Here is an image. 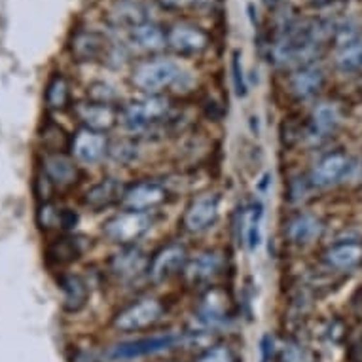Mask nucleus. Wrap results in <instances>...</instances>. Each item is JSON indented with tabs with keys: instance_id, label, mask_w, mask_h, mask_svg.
<instances>
[{
	"instance_id": "nucleus-38",
	"label": "nucleus",
	"mask_w": 362,
	"mask_h": 362,
	"mask_svg": "<svg viewBox=\"0 0 362 362\" xmlns=\"http://www.w3.org/2000/svg\"><path fill=\"white\" fill-rule=\"evenodd\" d=\"M80 222V216H78L72 209H61V216H59V228L65 230V232H72L74 228Z\"/></svg>"
},
{
	"instance_id": "nucleus-31",
	"label": "nucleus",
	"mask_w": 362,
	"mask_h": 362,
	"mask_svg": "<svg viewBox=\"0 0 362 362\" xmlns=\"http://www.w3.org/2000/svg\"><path fill=\"white\" fill-rule=\"evenodd\" d=\"M281 362H315V356L303 344L288 339L281 349Z\"/></svg>"
},
{
	"instance_id": "nucleus-17",
	"label": "nucleus",
	"mask_w": 362,
	"mask_h": 362,
	"mask_svg": "<svg viewBox=\"0 0 362 362\" xmlns=\"http://www.w3.org/2000/svg\"><path fill=\"white\" fill-rule=\"evenodd\" d=\"M125 186L118 178H103L101 182L89 186L82 197L83 207H88L93 213H101L105 209H110L116 203H122Z\"/></svg>"
},
{
	"instance_id": "nucleus-39",
	"label": "nucleus",
	"mask_w": 362,
	"mask_h": 362,
	"mask_svg": "<svg viewBox=\"0 0 362 362\" xmlns=\"http://www.w3.org/2000/svg\"><path fill=\"white\" fill-rule=\"evenodd\" d=\"M274 351H275V341L274 338L266 334L260 341V353H262V362H269L274 358Z\"/></svg>"
},
{
	"instance_id": "nucleus-13",
	"label": "nucleus",
	"mask_w": 362,
	"mask_h": 362,
	"mask_svg": "<svg viewBox=\"0 0 362 362\" xmlns=\"http://www.w3.org/2000/svg\"><path fill=\"white\" fill-rule=\"evenodd\" d=\"M349 169V156L344 152H332L315 163L309 173V180H311L313 188H330V186L338 185L339 180H344Z\"/></svg>"
},
{
	"instance_id": "nucleus-36",
	"label": "nucleus",
	"mask_w": 362,
	"mask_h": 362,
	"mask_svg": "<svg viewBox=\"0 0 362 362\" xmlns=\"http://www.w3.org/2000/svg\"><path fill=\"white\" fill-rule=\"evenodd\" d=\"M232 72H233V86H235V93H238V97H245L247 95V80H245L243 65H241V55H239V52L233 54Z\"/></svg>"
},
{
	"instance_id": "nucleus-11",
	"label": "nucleus",
	"mask_w": 362,
	"mask_h": 362,
	"mask_svg": "<svg viewBox=\"0 0 362 362\" xmlns=\"http://www.w3.org/2000/svg\"><path fill=\"white\" fill-rule=\"evenodd\" d=\"M72 59L78 63H95V61L107 59L110 52V44L105 35L97 30H78L74 33L69 44Z\"/></svg>"
},
{
	"instance_id": "nucleus-8",
	"label": "nucleus",
	"mask_w": 362,
	"mask_h": 362,
	"mask_svg": "<svg viewBox=\"0 0 362 362\" xmlns=\"http://www.w3.org/2000/svg\"><path fill=\"white\" fill-rule=\"evenodd\" d=\"M178 341H180V338L177 334H160V336L131 339V341L114 345V349L110 351V358L119 362L135 361V358H143V356L173 349V347H177Z\"/></svg>"
},
{
	"instance_id": "nucleus-4",
	"label": "nucleus",
	"mask_w": 362,
	"mask_h": 362,
	"mask_svg": "<svg viewBox=\"0 0 362 362\" xmlns=\"http://www.w3.org/2000/svg\"><path fill=\"white\" fill-rule=\"evenodd\" d=\"M152 224H154V218L148 213L124 211L108 220L103 232L108 241H112L119 247H133L139 239L150 232Z\"/></svg>"
},
{
	"instance_id": "nucleus-16",
	"label": "nucleus",
	"mask_w": 362,
	"mask_h": 362,
	"mask_svg": "<svg viewBox=\"0 0 362 362\" xmlns=\"http://www.w3.org/2000/svg\"><path fill=\"white\" fill-rule=\"evenodd\" d=\"M224 269V258L216 250H205L188 262L185 269L186 281L192 286H203L213 283Z\"/></svg>"
},
{
	"instance_id": "nucleus-42",
	"label": "nucleus",
	"mask_w": 362,
	"mask_h": 362,
	"mask_svg": "<svg viewBox=\"0 0 362 362\" xmlns=\"http://www.w3.org/2000/svg\"><path fill=\"white\" fill-rule=\"evenodd\" d=\"M269 8H277L281 4V0H264Z\"/></svg>"
},
{
	"instance_id": "nucleus-35",
	"label": "nucleus",
	"mask_w": 362,
	"mask_h": 362,
	"mask_svg": "<svg viewBox=\"0 0 362 362\" xmlns=\"http://www.w3.org/2000/svg\"><path fill=\"white\" fill-rule=\"evenodd\" d=\"M196 362H235V356L228 345H213L207 351H203Z\"/></svg>"
},
{
	"instance_id": "nucleus-10",
	"label": "nucleus",
	"mask_w": 362,
	"mask_h": 362,
	"mask_svg": "<svg viewBox=\"0 0 362 362\" xmlns=\"http://www.w3.org/2000/svg\"><path fill=\"white\" fill-rule=\"evenodd\" d=\"M108 139L105 133L91 129H78L71 135V156L78 163L83 165H95L108 154Z\"/></svg>"
},
{
	"instance_id": "nucleus-30",
	"label": "nucleus",
	"mask_w": 362,
	"mask_h": 362,
	"mask_svg": "<svg viewBox=\"0 0 362 362\" xmlns=\"http://www.w3.org/2000/svg\"><path fill=\"white\" fill-rule=\"evenodd\" d=\"M59 216L61 209H57L52 202L40 203L38 211H36V224L40 228L42 232H49L59 228Z\"/></svg>"
},
{
	"instance_id": "nucleus-24",
	"label": "nucleus",
	"mask_w": 362,
	"mask_h": 362,
	"mask_svg": "<svg viewBox=\"0 0 362 362\" xmlns=\"http://www.w3.org/2000/svg\"><path fill=\"white\" fill-rule=\"evenodd\" d=\"M131 42L146 54H160L167 48V30L154 21H146L131 30Z\"/></svg>"
},
{
	"instance_id": "nucleus-14",
	"label": "nucleus",
	"mask_w": 362,
	"mask_h": 362,
	"mask_svg": "<svg viewBox=\"0 0 362 362\" xmlns=\"http://www.w3.org/2000/svg\"><path fill=\"white\" fill-rule=\"evenodd\" d=\"M42 171L46 173V177L52 180L55 190H69L72 186H76L82 178L78 161L72 156L61 152V154H46L44 158V167Z\"/></svg>"
},
{
	"instance_id": "nucleus-3",
	"label": "nucleus",
	"mask_w": 362,
	"mask_h": 362,
	"mask_svg": "<svg viewBox=\"0 0 362 362\" xmlns=\"http://www.w3.org/2000/svg\"><path fill=\"white\" fill-rule=\"evenodd\" d=\"M163 313H165V308L158 298H139L114 315L112 327L119 332H141V330L154 327L156 322H160Z\"/></svg>"
},
{
	"instance_id": "nucleus-21",
	"label": "nucleus",
	"mask_w": 362,
	"mask_h": 362,
	"mask_svg": "<svg viewBox=\"0 0 362 362\" xmlns=\"http://www.w3.org/2000/svg\"><path fill=\"white\" fill-rule=\"evenodd\" d=\"M108 18H110L112 25L129 30L150 21L148 10L139 0H116L110 8V12H108Z\"/></svg>"
},
{
	"instance_id": "nucleus-26",
	"label": "nucleus",
	"mask_w": 362,
	"mask_h": 362,
	"mask_svg": "<svg viewBox=\"0 0 362 362\" xmlns=\"http://www.w3.org/2000/svg\"><path fill=\"white\" fill-rule=\"evenodd\" d=\"M46 107L52 112H63L71 105V83L61 72H54L46 83V93H44Z\"/></svg>"
},
{
	"instance_id": "nucleus-33",
	"label": "nucleus",
	"mask_w": 362,
	"mask_h": 362,
	"mask_svg": "<svg viewBox=\"0 0 362 362\" xmlns=\"http://www.w3.org/2000/svg\"><path fill=\"white\" fill-rule=\"evenodd\" d=\"M88 97L89 101L103 103V105H114V107L118 103V93L114 91L112 86H108L105 82L91 83L88 88Z\"/></svg>"
},
{
	"instance_id": "nucleus-23",
	"label": "nucleus",
	"mask_w": 362,
	"mask_h": 362,
	"mask_svg": "<svg viewBox=\"0 0 362 362\" xmlns=\"http://www.w3.org/2000/svg\"><path fill=\"white\" fill-rule=\"evenodd\" d=\"M325 262L338 272H351L362 264V245L356 241L332 245L325 252Z\"/></svg>"
},
{
	"instance_id": "nucleus-2",
	"label": "nucleus",
	"mask_w": 362,
	"mask_h": 362,
	"mask_svg": "<svg viewBox=\"0 0 362 362\" xmlns=\"http://www.w3.org/2000/svg\"><path fill=\"white\" fill-rule=\"evenodd\" d=\"M171 99L165 95H144L119 108V122L131 131H144L160 124L171 112Z\"/></svg>"
},
{
	"instance_id": "nucleus-1",
	"label": "nucleus",
	"mask_w": 362,
	"mask_h": 362,
	"mask_svg": "<svg viewBox=\"0 0 362 362\" xmlns=\"http://www.w3.org/2000/svg\"><path fill=\"white\" fill-rule=\"evenodd\" d=\"M185 72L173 59L152 57L135 65L131 72V83L144 95H163V91L180 82Z\"/></svg>"
},
{
	"instance_id": "nucleus-6",
	"label": "nucleus",
	"mask_w": 362,
	"mask_h": 362,
	"mask_svg": "<svg viewBox=\"0 0 362 362\" xmlns=\"http://www.w3.org/2000/svg\"><path fill=\"white\" fill-rule=\"evenodd\" d=\"M209 35L196 23L177 21L167 30V48L180 57H194L209 48Z\"/></svg>"
},
{
	"instance_id": "nucleus-29",
	"label": "nucleus",
	"mask_w": 362,
	"mask_h": 362,
	"mask_svg": "<svg viewBox=\"0 0 362 362\" xmlns=\"http://www.w3.org/2000/svg\"><path fill=\"white\" fill-rule=\"evenodd\" d=\"M336 65L345 74L362 71V42H351L344 46V49L336 57Z\"/></svg>"
},
{
	"instance_id": "nucleus-15",
	"label": "nucleus",
	"mask_w": 362,
	"mask_h": 362,
	"mask_svg": "<svg viewBox=\"0 0 362 362\" xmlns=\"http://www.w3.org/2000/svg\"><path fill=\"white\" fill-rule=\"evenodd\" d=\"M150 258H146L143 250L133 247H122L116 255L110 258L108 267L118 279L122 281H133L141 277L146 272L148 274Z\"/></svg>"
},
{
	"instance_id": "nucleus-18",
	"label": "nucleus",
	"mask_w": 362,
	"mask_h": 362,
	"mask_svg": "<svg viewBox=\"0 0 362 362\" xmlns=\"http://www.w3.org/2000/svg\"><path fill=\"white\" fill-rule=\"evenodd\" d=\"M325 232V224L319 216L309 213L294 214L285 226V235L292 245L305 247L315 243Z\"/></svg>"
},
{
	"instance_id": "nucleus-22",
	"label": "nucleus",
	"mask_w": 362,
	"mask_h": 362,
	"mask_svg": "<svg viewBox=\"0 0 362 362\" xmlns=\"http://www.w3.org/2000/svg\"><path fill=\"white\" fill-rule=\"evenodd\" d=\"M83 255V245L82 239L76 235H61V238L54 239L46 249V262L49 266L63 267L69 266L72 262H76L80 256Z\"/></svg>"
},
{
	"instance_id": "nucleus-40",
	"label": "nucleus",
	"mask_w": 362,
	"mask_h": 362,
	"mask_svg": "<svg viewBox=\"0 0 362 362\" xmlns=\"http://www.w3.org/2000/svg\"><path fill=\"white\" fill-rule=\"evenodd\" d=\"M72 362H105V361H103L99 355H95L93 351L78 349V351H74Z\"/></svg>"
},
{
	"instance_id": "nucleus-34",
	"label": "nucleus",
	"mask_w": 362,
	"mask_h": 362,
	"mask_svg": "<svg viewBox=\"0 0 362 362\" xmlns=\"http://www.w3.org/2000/svg\"><path fill=\"white\" fill-rule=\"evenodd\" d=\"M311 190H315V188L309 177L298 175L288 182V199H291V203H303L309 197Z\"/></svg>"
},
{
	"instance_id": "nucleus-19",
	"label": "nucleus",
	"mask_w": 362,
	"mask_h": 362,
	"mask_svg": "<svg viewBox=\"0 0 362 362\" xmlns=\"http://www.w3.org/2000/svg\"><path fill=\"white\" fill-rule=\"evenodd\" d=\"M322 86H325V72L315 65L298 66L288 78L291 93L300 101H305V99L317 95Z\"/></svg>"
},
{
	"instance_id": "nucleus-12",
	"label": "nucleus",
	"mask_w": 362,
	"mask_h": 362,
	"mask_svg": "<svg viewBox=\"0 0 362 362\" xmlns=\"http://www.w3.org/2000/svg\"><path fill=\"white\" fill-rule=\"evenodd\" d=\"M74 116L82 127L99 133H107L119 122V108L114 105H103V103L86 101L78 103L74 107Z\"/></svg>"
},
{
	"instance_id": "nucleus-7",
	"label": "nucleus",
	"mask_w": 362,
	"mask_h": 362,
	"mask_svg": "<svg viewBox=\"0 0 362 362\" xmlns=\"http://www.w3.org/2000/svg\"><path fill=\"white\" fill-rule=\"evenodd\" d=\"M165 185H161L158 180H139L133 185L125 186L122 205L125 211H137V213H150L160 205L167 202Z\"/></svg>"
},
{
	"instance_id": "nucleus-41",
	"label": "nucleus",
	"mask_w": 362,
	"mask_h": 362,
	"mask_svg": "<svg viewBox=\"0 0 362 362\" xmlns=\"http://www.w3.org/2000/svg\"><path fill=\"white\" fill-rule=\"evenodd\" d=\"M158 2L167 10H185V8L196 4V0H158Z\"/></svg>"
},
{
	"instance_id": "nucleus-9",
	"label": "nucleus",
	"mask_w": 362,
	"mask_h": 362,
	"mask_svg": "<svg viewBox=\"0 0 362 362\" xmlns=\"http://www.w3.org/2000/svg\"><path fill=\"white\" fill-rule=\"evenodd\" d=\"M220 197L216 194H203V196L192 199L182 214V230L188 233H203L209 228H213L218 220Z\"/></svg>"
},
{
	"instance_id": "nucleus-32",
	"label": "nucleus",
	"mask_w": 362,
	"mask_h": 362,
	"mask_svg": "<svg viewBox=\"0 0 362 362\" xmlns=\"http://www.w3.org/2000/svg\"><path fill=\"white\" fill-rule=\"evenodd\" d=\"M137 144L129 139H122L108 146V154L112 156L118 163H129L137 158Z\"/></svg>"
},
{
	"instance_id": "nucleus-27",
	"label": "nucleus",
	"mask_w": 362,
	"mask_h": 362,
	"mask_svg": "<svg viewBox=\"0 0 362 362\" xmlns=\"http://www.w3.org/2000/svg\"><path fill=\"white\" fill-rule=\"evenodd\" d=\"M226 305H228L226 298L218 291H207L202 300V305H199V315L209 325H218V322L226 321V315H228Z\"/></svg>"
},
{
	"instance_id": "nucleus-5",
	"label": "nucleus",
	"mask_w": 362,
	"mask_h": 362,
	"mask_svg": "<svg viewBox=\"0 0 362 362\" xmlns=\"http://www.w3.org/2000/svg\"><path fill=\"white\" fill-rule=\"evenodd\" d=\"M188 262H190L188 249L178 241H171V243L163 245L161 249L156 250L154 256L150 258L148 277L156 285L167 283L173 277L185 274Z\"/></svg>"
},
{
	"instance_id": "nucleus-25",
	"label": "nucleus",
	"mask_w": 362,
	"mask_h": 362,
	"mask_svg": "<svg viewBox=\"0 0 362 362\" xmlns=\"http://www.w3.org/2000/svg\"><path fill=\"white\" fill-rule=\"evenodd\" d=\"M341 122L338 105L334 103H319L311 112V124H309V133L313 137H328L338 129Z\"/></svg>"
},
{
	"instance_id": "nucleus-37",
	"label": "nucleus",
	"mask_w": 362,
	"mask_h": 362,
	"mask_svg": "<svg viewBox=\"0 0 362 362\" xmlns=\"http://www.w3.org/2000/svg\"><path fill=\"white\" fill-rule=\"evenodd\" d=\"M55 186L52 185V180L46 177V173L40 171L38 175L35 177V194L38 196L40 203H46L49 202V197L54 194Z\"/></svg>"
},
{
	"instance_id": "nucleus-20",
	"label": "nucleus",
	"mask_w": 362,
	"mask_h": 362,
	"mask_svg": "<svg viewBox=\"0 0 362 362\" xmlns=\"http://www.w3.org/2000/svg\"><path fill=\"white\" fill-rule=\"evenodd\" d=\"M59 288L63 292V309L66 313H78L88 305L89 286L83 277L74 274L59 275Z\"/></svg>"
},
{
	"instance_id": "nucleus-28",
	"label": "nucleus",
	"mask_w": 362,
	"mask_h": 362,
	"mask_svg": "<svg viewBox=\"0 0 362 362\" xmlns=\"http://www.w3.org/2000/svg\"><path fill=\"white\" fill-rule=\"evenodd\" d=\"M40 141L44 144V148L48 150V154H61V152L71 148V137L66 135V131L59 124H55L52 119L44 125V129L40 133Z\"/></svg>"
}]
</instances>
